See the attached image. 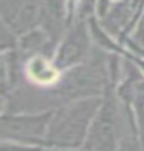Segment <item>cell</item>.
<instances>
[{
  "instance_id": "obj_1",
  "label": "cell",
  "mask_w": 144,
  "mask_h": 151,
  "mask_svg": "<svg viewBox=\"0 0 144 151\" xmlns=\"http://www.w3.org/2000/svg\"><path fill=\"white\" fill-rule=\"evenodd\" d=\"M100 105L102 95L76 99L57 107L47 130L45 147L82 148Z\"/></svg>"
},
{
  "instance_id": "obj_3",
  "label": "cell",
  "mask_w": 144,
  "mask_h": 151,
  "mask_svg": "<svg viewBox=\"0 0 144 151\" xmlns=\"http://www.w3.org/2000/svg\"><path fill=\"white\" fill-rule=\"evenodd\" d=\"M112 79V76H110ZM119 112L113 93V81H109L102 95V105L93 119L82 148L114 150L119 147Z\"/></svg>"
},
{
  "instance_id": "obj_2",
  "label": "cell",
  "mask_w": 144,
  "mask_h": 151,
  "mask_svg": "<svg viewBox=\"0 0 144 151\" xmlns=\"http://www.w3.org/2000/svg\"><path fill=\"white\" fill-rule=\"evenodd\" d=\"M55 109L37 113H3L0 122L1 141L30 147H45V136Z\"/></svg>"
},
{
  "instance_id": "obj_4",
  "label": "cell",
  "mask_w": 144,
  "mask_h": 151,
  "mask_svg": "<svg viewBox=\"0 0 144 151\" xmlns=\"http://www.w3.org/2000/svg\"><path fill=\"white\" fill-rule=\"evenodd\" d=\"M91 51V35L85 17H78L68 27V33L62 38L58 51L54 57V65L58 71H65L86 61Z\"/></svg>"
},
{
  "instance_id": "obj_6",
  "label": "cell",
  "mask_w": 144,
  "mask_h": 151,
  "mask_svg": "<svg viewBox=\"0 0 144 151\" xmlns=\"http://www.w3.org/2000/svg\"><path fill=\"white\" fill-rule=\"evenodd\" d=\"M137 28H136V31L133 34V41L138 44V45L144 47V13L140 16V19H138V23H137Z\"/></svg>"
},
{
  "instance_id": "obj_5",
  "label": "cell",
  "mask_w": 144,
  "mask_h": 151,
  "mask_svg": "<svg viewBox=\"0 0 144 151\" xmlns=\"http://www.w3.org/2000/svg\"><path fill=\"white\" fill-rule=\"evenodd\" d=\"M131 85H125L119 89V96L126 100V103H133L134 107V114L137 120V127L140 133V141L143 143L144 147V81L136 82V79L130 78Z\"/></svg>"
}]
</instances>
